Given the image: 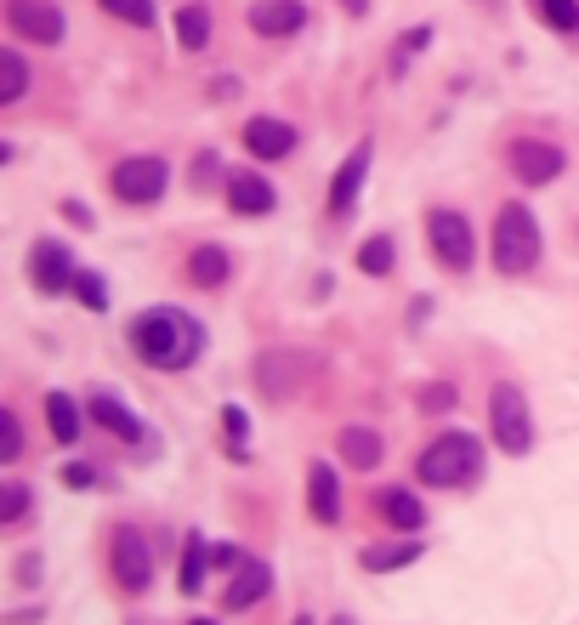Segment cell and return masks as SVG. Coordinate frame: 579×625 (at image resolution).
Instances as JSON below:
<instances>
[{
    "label": "cell",
    "mask_w": 579,
    "mask_h": 625,
    "mask_svg": "<svg viewBox=\"0 0 579 625\" xmlns=\"http://www.w3.org/2000/svg\"><path fill=\"white\" fill-rule=\"evenodd\" d=\"M131 347L149 359L154 370H187L193 359L205 353V330L193 313L182 308H154V313H142L131 324Z\"/></svg>",
    "instance_id": "cell-1"
},
{
    "label": "cell",
    "mask_w": 579,
    "mask_h": 625,
    "mask_svg": "<svg viewBox=\"0 0 579 625\" xmlns=\"http://www.w3.org/2000/svg\"><path fill=\"white\" fill-rule=\"evenodd\" d=\"M477 472H482V444L471 432H438L420 450V484H431V490H466V484H477Z\"/></svg>",
    "instance_id": "cell-2"
},
{
    "label": "cell",
    "mask_w": 579,
    "mask_h": 625,
    "mask_svg": "<svg viewBox=\"0 0 579 625\" xmlns=\"http://www.w3.org/2000/svg\"><path fill=\"white\" fill-rule=\"evenodd\" d=\"M489 256H495V273H511V279L535 268L540 262V222H535V211L528 205H500Z\"/></svg>",
    "instance_id": "cell-3"
},
{
    "label": "cell",
    "mask_w": 579,
    "mask_h": 625,
    "mask_svg": "<svg viewBox=\"0 0 579 625\" xmlns=\"http://www.w3.org/2000/svg\"><path fill=\"white\" fill-rule=\"evenodd\" d=\"M489 426H495V444L506 455H528L535 450V421H528V399L511 387V381H500V387L489 393Z\"/></svg>",
    "instance_id": "cell-4"
},
{
    "label": "cell",
    "mask_w": 579,
    "mask_h": 625,
    "mask_svg": "<svg viewBox=\"0 0 579 625\" xmlns=\"http://www.w3.org/2000/svg\"><path fill=\"white\" fill-rule=\"evenodd\" d=\"M171 188V165L154 160V154H142V160H120L114 165V194L125 205H154L160 194Z\"/></svg>",
    "instance_id": "cell-5"
},
{
    "label": "cell",
    "mask_w": 579,
    "mask_h": 625,
    "mask_svg": "<svg viewBox=\"0 0 579 625\" xmlns=\"http://www.w3.org/2000/svg\"><path fill=\"white\" fill-rule=\"evenodd\" d=\"M426 233H431V256H438L444 268H455V273L471 268L477 245H471V222L460 211H431L426 216Z\"/></svg>",
    "instance_id": "cell-6"
},
{
    "label": "cell",
    "mask_w": 579,
    "mask_h": 625,
    "mask_svg": "<svg viewBox=\"0 0 579 625\" xmlns=\"http://www.w3.org/2000/svg\"><path fill=\"white\" fill-rule=\"evenodd\" d=\"M511 171H517L522 188H546L562 171V149L557 142H540V137H517L511 142Z\"/></svg>",
    "instance_id": "cell-7"
},
{
    "label": "cell",
    "mask_w": 579,
    "mask_h": 625,
    "mask_svg": "<svg viewBox=\"0 0 579 625\" xmlns=\"http://www.w3.org/2000/svg\"><path fill=\"white\" fill-rule=\"evenodd\" d=\"M7 23H12V34L40 40V46H58L63 40V12L52 7V0H12Z\"/></svg>",
    "instance_id": "cell-8"
},
{
    "label": "cell",
    "mask_w": 579,
    "mask_h": 625,
    "mask_svg": "<svg viewBox=\"0 0 579 625\" xmlns=\"http://www.w3.org/2000/svg\"><path fill=\"white\" fill-rule=\"evenodd\" d=\"M114 574H120L125 592H142V586H149L154 563H149V541H142L136 528H120V535H114Z\"/></svg>",
    "instance_id": "cell-9"
},
{
    "label": "cell",
    "mask_w": 579,
    "mask_h": 625,
    "mask_svg": "<svg viewBox=\"0 0 579 625\" xmlns=\"http://www.w3.org/2000/svg\"><path fill=\"white\" fill-rule=\"evenodd\" d=\"M34 284H40V291L45 296H58V291H69V284L80 279L74 273V262H69V251H63V239H40V245H34Z\"/></svg>",
    "instance_id": "cell-10"
},
{
    "label": "cell",
    "mask_w": 579,
    "mask_h": 625,
    "mask_svg": "<svg viewBox=\"0 0 579 625\" xmlns=\"http://www.w3.org/2000/svg\"><path fill=\"white\" fill-rule=\"evenodd\" d=\"M245 149H251L256 160H284L290 149H296V125H290V120H273V114H256V120L245 125Z\"/></svg>",
    "instance_id": "cell-11"
},
{
    "label": "cell",
    "mask_w": 579,
    "mask_h": 625,
    "mask_svg": "<svg viewBox=\"0 0 579 625\" xmlns=\"http://www.w3.org/2000/svg\"><path fill=\"white\" fill-rule=\"evenodd\" d=\"M222 194H227V205H233L238 216H267V211H273V188H267L256 171H227Z\"/></svg>",
    "instance_id": "cell-12"
},
{
    "label": "cell",
    "mask_w": 579,
    "mask_h": 625,
    "mask_svg": "<svg viewBox=\"0 0 579 625\" xmlns=\"http://www.w3.org/2000/svg\"><path fill=\"white\" fill-rule=\"evenodd\" d=\"M273 586V568L262 563V557H245L233 568V581H227V608L238 614V608H251V603H262V592Z\"/></svg>",
    "instance_id": "cell-13"
},
{
    "label": "cell",
    "mask_w": 579,
    "mask_h": 625,
    "mask_svg": "<svg viewBox=\"0 0 579 625\" xmlns=\"http://www.w3.org/2000/svg\"><path fill=\"white\" fill-rule=\"evenodd\" d=\"M364 177H369V142H364V149H353V154H347V165L335 171V182H329V211H335V216L353 211V200H358Z\"/></svg>",
    "instance_id": "cell-14"
},
{
    "label": "cell",
    "mask_w": 579,
    "mask_h": 625,
    "mask_svg": "<svg viewBox=\"0 0 579 625\" xmlns=\"http://www.w3.org/2000/svg\"><path fill=\"white\" fill-rule=\"evenodd\" d=\"M302 23H307V12L296 7V0H256V7H251V29L256 34H273V40L278 34H296Z\"/></svg>",
    "instance_id": "cell-15"
},
{
    "label": "cell",
    "mask_w": 579,
    "mask_h": 625,
    "mask_svg": "<svg viewBox=\"0 0 579 625\" xmlns=\"http://www.w3.org/2000/svg\"><path fill=\"white\" fill-rule=\"evenodd\" d=\"M307 506H313L318 523H342V484H335V466L307 472Z\"/></svg>",
    "instance_id": "cell-16"
},
{
    "label": "cell",
    "mask_w": 579,
    "mask_h": 625,
    "mask_svg": "<svg viewBox=\"0 0 579 625\" xmlns=\"http://www.w3.org/2000/svg\"><path fill=\"white\" fill-rule=\"evenodd\" d=\"M375 506H380V517L393 523V528H404V535H415V528L426 523V506H420L415 490H380Z\"/></svg>",
    "instance_id": "cell-17"
},
{
    "label": "cell",
    "mask_w": 579,
    "mask_h": 625,
    "mask_svg": "<svg viewBox=\"0 0 579 625\" xmlns=\"http://www.w3.org/2000/svg\"><path fill=\"white\" fill-rule=\"evenodd\" d=\"M227 273H233V256L222 251V245H200L187 256V279L200 284V291H216V284H227Z\"/></svg>",
    "instance_id": "cell-18"
},
{
    "label": "cell",
    "mask_w": 579,
    "mask_h": 625,
    "mask_svg": "<svg viewBox=\"0 0 579 625\" xmlns=\"http://www.w3.org/2000/svg\"><path fill=\"white\" fill-rule=\"evenodd\" d=\"M91 421H103V426L114 432V438H131V444L142 438V421H136L114 393H96V399H91Z\"/></svg>",
    "instance_id": "cell-19"
},
{
    "label": "cell",
    "mask_w": 579,
    "mask_h": 625,
    "mask_svg": "<svg viewBox=\"0 0 579 625\" xmlns=\"http://www.w3.org/2000/svg\"><path fill=\"white\" fill-rule=\"evenodd\" d=\"M335 444H342V461H347V466H364V472L380 466V438H375L369 426H347Z\"/></svg>",
    "instance_id": "cell-20"
},
{
    "label": "cell",
    "mask_w": 579,
    "mask_h": 625,
    "mask_svg": "<svg viewBox=\"0 0 579 625\" xmlns=\"http://www.w3.org/2000/svg\"><path fill=\"white\" fill-rule=\"evenodd\" d=\"M290 370H313V359H262L256 364L262 393H290V387H296V375H290Z\"/></svg>",
    "instance_id": "cell-21"
},
{
    "label": "cell",
    "mask_w": 579,
    "mask_h": 625,
    "mask_svg": "<svg viewBox=\"0 0 579 625\" xmlns=\"http://www.w3.org/2000/svg\"><path fill=\"white\" fill-rule=\"evenodd\" d=\"M420 557L415 541H398V546H364V568L369 574H393V568H409Z\"/></svg>",
    "instance_id": "cell-22"
},
{
    "label": "cell",
    "mask_w": 579,
    "mask_h": 625,
    "mask_svg": "<svg viewBox=\"0 0 579 625\" xmlns=\"http://www.w3.org/2000/svg\"><path fill=\"white\" fill-rule=\"evenodd\" d=\"M23 91H29V63L23 52H0V103H23Z\"/></svg>",
    "instance_id": "cell-23"
},
{
    "label": "cell",
    "mask_w": 579,
    "mask_h": 625,
    "mask_svg": "<svg viewBox=\"0 0 579 625\" xmlns=\"http://www.w3.org/2000/svg\"><path fill=\"white\" fill-rule=\"evenodd\" d=\"M45 415H52V438L58 444H74L80 438V410L69 393H45Z\"/></svg>",
    "instance_id": "cell-24"
},
{
    "label": "cell",
    "mask_w": 579,
    "mask_h": 625,
    "mask_svg": "<svg viewBox=\"0 0 579 625\" xmlns=\"http://www.w3.org/2000/svg\"><path fill=\"white\" fill-rule=\"evenodd\" d=\"M176 40L187 46V52H200V46L211 40V7H182L176 12Z\"/></svg>",
    "instance_id": "cell-25"
},
{
    "label": "cell",
    "mask_w": 579,
    "mask_h": 625,
    "mask_svg": "<svg viewBox=\"0 0 579 625\" xmlns=\"http://www.w3.org/2000/svg\"><path fill=\"white\" fill-rule=\"evenodd\" d=\"M535 18L557 34H573L579 29V0H535Z\"/></svg>",
    "instance_id": "cell-26"
},
{
    "label": "cell",
    "mask_w": 579,
    "mask_h": 625,
    "mask_svg": "<svg viewBox=\"0 0 579 625\" xmlns=\"http://www.w3.org/2000/svg\"><path fill=\"white\" fill-rule=\"evenodd\" d=\"M358 268H364V273H375V279L393 273V239H386V233L364 239V245H358Z\"/></svg>",
    "instance_id": "cell-27"
},
{
    "label": "cell",
    "mask_w": 579,
    "mask_h": 625,
    "mask_svg": "<svg viewBox=\"0 0 579 625\" xmlns=\"http://www.w3.org/2000/svg\"><path fill=\"white\" fill-rule=\"evenodd\" d=\"M103 12H114L120 23L149 29V23H154V0H103Z\"/></svg>",
    "instance_id": "cell-28"
},
{
    "label": "cell",
    "mask_w": 579,
    "mask_h": 625,
    "mask_svg": "<svg viewBox=\"0 0 579 625\" xmlns=\"http://www.w3.org/2000/svg\"><path fill=\"white\" fill-rule=\"evenodd\" d=\"M200 581H205V541H187V552H182V592H200Z\"/></svg>",
    "instance_id": "cell-29"
},
{
    "label": "cell",
    "mask_w": 579,
    "mask_h": 625,
    "mask_svg": "<svg viewBox=\"0 0 579 625\" xmlns=\"http://www.w3.org/2000/svg\"><path fill=\"white\" fill-rule=\"evenodd\" d=\"M460 404V393L449 387V381H431V387H420V410L426 415H444V410H455Z\"/></svg>",
    "instance_id": "cell-30"
},
{
    "label": "cell",
    "mask_w": 579,
    "mask_h": 625,
    "mask_svg": "<svg viewBox=\"0 0 579 625\" xmlns=\"http://www.w3.org/2000/svg\"><path fill=\"white\" fill-rule=\"evenodd\" d=\"M18 450H23V432H18V415L12 410H0V461H18Z\"/></svg>",
    "instance_id": "cell-31"
},
{
    "label": "cell",
    "mask_w": 579,
    "mask_h": 625,
    "mask_svg": "<svg viewBox=\"0 0 579 625\" xmlns=\"http://www.w3.org/2000/svg\"><path fill=\"white\" fill-rule=\"evenodd\" d=\"M74 296H80L91 313H103V308H109V291H103V279H96V273H80V279H74Z\"/></svg>",
    "instance_id": "cell-32"
},
{
    "label": "cell",
    "mask_w": 579,
    "mask_h": 625,
    "mask_svg": "<svg viewBox=\"0 0 579 625\" xmlns=\"http://www.w3.org/2000/svg\"><path fill=\"white\" fill-rule=\"evenodd\" d=\"M29 512V490L23 484H7V490H0V523H18Z\"/></svg>",
    "instance_id": "cell-33"
},
{
    "label": "cell",
    "mask_w": 579,
    "mask_h": 625,
    "mask_svg": "<svg viewBox=\"0 0 579 625\" xmlns=\"http://www.w3.org/2000/svg\"><path fill=\"white\" fill-rule=\"evenodd\" d=\"M426 40H431V29H415V34H404V40L393 46V74H404V69H409V58L420 52Z\"/></svg>",
    "instance_id": "cell-34"
},
{
    "label": "cell",
    "mask_w": 579,
    "mask_h": 625,
    "mask_svg": "<svg viewBox=\"0 0 579 625\" xmlns=\"http://www.w3.org/2000/svg\"><path fill=\"white\" fill-rule=\"evenodd\" d=\"M245 410H222V438L233 444V455H245Z\"/></svg>",
    "instance_id": "cell-35"
},
{
    "label": "cell",
    "mask_w": 579,
    "mask_h": 625,
    "mask_svg": "<svg viewBox=\"0 0 579 625\" xmlns=\"http://www.w3.org/2000/svg\"><path fill=\"white\" fill-rule=\"evenodd\" d=\"M63 484H69V490H91V484H96V472H91L85 461H69V466H63Z\"/></svg>",
    "instance_id": "cell-36"
},
{
    "label": "cell",
    "mask_w": 579,
    "mask_h": 625,
    "mask_svg": "<svg viewBox=\"0 0 579 625\" xmlns=\"http://www.w3.org/2000/svg\"><path fill=\"white\" fill-rule=\"evenodd\" d=\"M211 563H216V568H238V563H245V552H238V546H216Z\"/></svg>",
    "instance_id": "cell-37"
},
{
    "label": "cell",
    "mask_w": 579,
    "mask_h": 625,
    "mask_svg": "<svg viewBox=\"0 0 579 625\" xmlns=\"http://www.w3.org/2000/svg\"><path fill=\"white\" fill-rule=\"evenodd\" d=\"M342 7H347V12H369V0H342Z\"/></svg>",
    "instance_id": "cell-38"
},
{
    "label": "cell",
    "mask_w": 579,
    "mask_h": 625,
    "mask_svg": "<svg viewBox=\"0 0 579 625\" xmlns=\"http://www.w3.org/2000/svg\"><path fill=\"white\" fill-rule=\"evenodd\" d=\"M329 625H353V619H347V614H342V619H329Z\"/></svg>",
    "instance_id": "cell-39"
},
{
    "label": "cell",
    "mask_w": 579,
    "mask_h": 625,
    "mask_svg": "<svg viewBox=\"0 0 579 625\" xmlns=\"http://www.w3.org/2000/svg\"><path fill=\"white\" fill-rule=\"evenodd\" d=\"M193 625H216V619H193Z\"/></svg>",
    "instance_id": "cell-40"
},
{
    "label": "cell",
    "mask_w": 579,
    "mask_h": 625,
    "mask_svg": "<svg viewBox=\"0 0 579 625\" xmlns=\"http://www.w3.org/2000/svg\"><path fill=\"white\" fill-rule=\"evenodd\" d=\"M296 625H313V619H296Z\"/></svg>",
    "instance_id": "cell-41"
}]
</instances>
